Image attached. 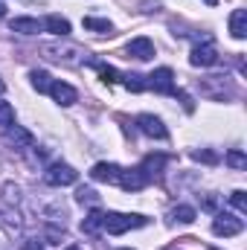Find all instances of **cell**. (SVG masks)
<instances>
[{"label":"cell","instance_id":"obj_11","mask_svg":"<svg viewBox=\"0 0 247 250\" xmlns=\"http://www.w3.org/2000/svg\"><path fill=\"white\" fill-rule=\"evenodd\" d=\"M120 175H123V166H117V163H96L90 169V178L99 184H117Z\"/></svg>","mask_w":247,"mask_h":250},{"label":"cell","instance_id":"obj_2","mask_svg":"<svg viewBox=\"0 0 247 250\" xmlns=\"http://www.w3.org/2000/svg\"><path fill=\"white\" fill-rule=\"evenodd\" d=\"M145 224H148L145 215H131V212H105L102 218V230H108L111 236H123L128 230H137Z\"/></svg>","mask_w":247,"mask_h":250},{"label":"cell","instance_id":"obj_32","mask_svg":"<svg viewBox=\"0 0 247 250\" xmlns=\"http://www.w3.org/2000/svg\"><path fill=\"white\" fill-rule=\"evenodd\" d=\"M64 250H84V248H79V245H67Z\"/></svg>","mask_w":247,"mask_h":250},{"label":"cell","instance_id":"obj_21","mask_svg":"<svg viewBox=\"0 0 247 250\" xmlns=\"http://www.w3.org/2000/svg\"><path fill=\"white\" fill-rule=\"evenodd\" d=\"M102 218H105V212L93 209V212L82 221V233H99V230H102Z\"/></svg>","mask_w":247,"mask_h":250},{"label":"cell","instance_id":"obj_3","mask_svg":"<svg viewBox=\"0 0 247 250\" xmlns=\"http://www.w3.org/2000/svg\"><path fill=\"white\" fill-rule=\"evenodd\" d=\"M233 93H236V84L230 76H206L201 82V96H206V99L221 102V99H230Z\"/></svg>","mask_w":247,"mask_h":250},{"label":"cell","instance_id":"obj_34","mask_svg":"<svg viewBox=\"0 0 247 250\" xmlns=\"http://www.w3.org/2000/svg\"><path fill=\"white\" fill-rule=\"evenodd\" d=\"M3 90H6V84H3V79H0V96H3Z\"/></svg>","mask_w":247,"mask_h":250},{"label":"cell","instance_id":"obj_28","mask_svg":"<svg viewBox=\"0 0 247 250\" xmlns=\"http://www.w3.org/2000/svg\"><path fill=\"white\" fill-rule=\"evenodd\" d=\"M192 157H195V160H204V163H215V160H218L212 151H195Z\"/></svg>","mask_w":247,"mask_h":250},{"label":"cell","instance_id":"obj_5","mask_svg":"<svg viewBox=\"0 0 247 250\" xmlns=\"http://www.w3.org/2000/svg\"><path fill=\"white\" fill-rule=\"evenodd\" d=\"M145 87H151L154 93H169V96H175V73L169 70V67H157L151 76H145Z\"/></svg>","mask_w":247,"mask_h":250},{"label":"cell","instance_id":"obj_4","mask_svg":"<svg viewBox=\"0 0 247 250\" xmlns=\"http://www.w3.org/2000/svg\"><path fill=\"white\" fill-rule=\"evenodd\" d=\"M44 181H47L50 187H73V184L79 181V172H76L70 163H53V166H47Z\"/></svg>","mask_w":247,"mask_h":250},{"label":"cell","instance_id":"obj_31","mask_svg":"<svg viewBox=\"0 0 247 250\" xmlns=\"http://www.w3.org/2000/svg\"><path fill=\"white\" fill-rule=\"evenodd\" d=\"M3 15H6V3L0 0V18H3Z\"/></svg>","mask_w":247,"mask_h":250},{"label":"cell","instance_id":"obj_18","mask_svg":"<svg viewBox=\"0 0 247 250\" xmlns=\"http://www.w3.org/2000/svg\"><path fill=\"white\" fill-rule=\"evenodd\" d=\"M84 29L99 32V35H114V23L105 18H84Z\"/></svg>","mask_w":247,"mask_h":250},{"label":"cell","instance_id":"obj_33","mask_svg":"<svg viewBox=\"0 0 247 250\" xmlns=\"http://www.w3.org/2000/svg\"><path fill=\"white\" fill-rule=\"evenodd\" d=\"M204 3H206V6H215V3H218V0H204Z\"/></svg>","mask_w":247,"mask_h":250},{"label":"cell","instance_id":"obj_15","mask_svg":"<svg viewBox=\"0 0 247 250\" xmlns=\"http://www.w3.org/2000/svg\"><path fill=\"white\" fill-rule=\"evenodd\" d=\"M9 26H12V32H21V35H38L44 29V23L38 18H15V21H9Z\"/></svg>","mask_w":247,"mask_h":250},{"label":"cell","instance_id":"obj_14","mask_svg":"<svg viewBox=\"0 0 247 250\" xmlns=\"http://www.w3.org/2000/svg\"><path fill=\"white\" fill-rule=\"evenodd\" d=\"M117 184H120L125 192H140L148 181H145V175H143L140 169H128V172L123 169V175H120V181H117Z\"/></svg>","mask_w":247,"mask_h":250},{"label":"cell","instance_id":"obj_17","mask_svg":"<svg viewBox=\"0 0 247 250\" xmlns=\"http://www.w3.org/2000/svg\"><path fill=\"white\" fill-rule=\"evenodd\" d=\"M230 35L239 38V41L247 35V12L245 9H233V15H230Z\"/></svg>","mask_w":247,"mask_h":250},{"label":"cell","instance_id":"obj_10","mask_svg":"<svg viewBox=\"0 0 247 250\" xmlns=\"http://www.w3.org/2000/svg\"><path fill=\"white\" fill-rule=\"evenodd\" d=\"M3 137H6L9 146H15V148H21V151L32 148V143H35L32 131H26V128H21V125H9V128L3 131Z\"/></svg>","mask_w":247,"mask_h":250},{"label":"cell","instance_id":"obj_30","mask_svg":"<svg viewBox=\"0 0 247 250\" xmlns=\"http://www.w3.org/2000/svg\"><path fill=\"white\" fill-rule=\"evenodd\" d=\"M21 250H44V245H38V242H23Z\"/></svg>","mask_w":247,"mask_h":250},{"label":"cell","instance_id":"obj_9","mask_svg":"<svg viewBox=\"0 0 247 250\" xmlns=\"http://www.w3.org/2000/svg\"><path fill=\"white\" fill-rule=\"evenodd\" d=\"M189 64H192V67H212V64H218V50H215V44H212V41H206L204 47L198 44V47L192 50V56H189Z\"/></svg>","mask_w":247,"mask_h":250},{"label":"cell","instance_id":"obj_23","mask_svg":"<svg viewBox=\"0 0 247 250\" xmlns=\"http://www.w3.org/2000/svg\"><path fill=\"white\" fill-rule=\"evenodd\" d=\"M76 201L79 204H99V195H96V189H90V187H79L76 189Z\"/></svg>","mask_w":247,"mask_h":250},{"label":"cell","instance_id":"obj_20","mask_svg":"<svg viewBox=\"0 0 247 250\" xmlns=\"http://www.w3.org/2000/svg\"><path fill=\"white\" fill-rule=\"evenodd\" d=\"M29 79H32V87H35L38 93H47V90H50V84H53V79H50V73H47V70H32V73H29Z\"/></svg>","mask_w":247,"mask_h":250},{"label":"cell","instance_id":"obj_16","mask_svg":"<svg viewBox=\"0 0 247 250\" xmlns=\"http://www.w3.org/2000/svg\"><path fill=\"white\" fill-rule=\"evenodd\" d=\"M41 23H44L47 32H53V35H59V38H67V35H70V21L62 18V15H50V18L41 21Z\"/></svg>","mask_w":247,"mask_h":250},{"label":"cell","instance_id":"obj_24","mask_svg":"<svg viewBox=\"0 0 247 250\" xmlns=\"http://www.w3.org/2000/svg\"><path fill=\"white\" fill-rule=\"evenodd\" d=\"M9 125H15V108L9 102H0V131H6Z\"/></svg>","mask_w":247,"mask_h":250},{"label":"cell","instance_id":"obj_13","mask_svg":"<svg viewBox=\"0 0 247 250\" xmlns=\"http://www.w3.org/2000/svg\"><path fill=\"white\" fill-rule=\"evenodd\" d=\"M166 160H169L166 154H148V157H145V160H143V163H140L137 169H140V172L145 175V181H154V178L160 175V169L166 166Z\"/></svg>","mask_w":247,"mask_h":250},{"label":"cell","instance_id":"obj_25","mask_svg":"<svg viewBox=\"0 0 247 250\" xmlns=\"http://www.w3.org/2000/svg\"><path fill=\"white\" fill-rule=\"evenodd\" d=\"M125 87L128 90H134V93H140V90H145V82H143V76H137V73H125Z\"/></svg>","mask_w":247,"mask_h":250},{"label":"cell","instance_id":"obj_26","mask_svg":"<svg viewBox=\"0 0 247 250\" xmlns=\"http://www.w3.org/2000/svg\"><path fill=\"white\" fill-rule=\"evenodd\" d=\"M230 204L242 212V215H247V192H242V189H236L233 195H230Z\"/></svg>","mask_w":247,"mask_h":250},{"label":"cell","instance_id":"obj_22","mask_svg":"<svg viewBox=\"0 0 247 250\" xmlns=\"http://www.w3.org/2000/svg\"><path fill=\"white\" fill-rule=\"evenodd\" d=\"M172 218H175V221H181V224H192V221H195V209H192V207H186V204H181V207H175V209H172Z\"/></svg>","mask_w":247,"mask_h":250},{"label":"cell","instance_id":"obj_19","mask_svg":"<svg viewBox=\"0 0 247 250\" xmlns=\"http://www.w3.org/2000/svg\"><path fill=\"white\" fill-rule=\"evenodd\" d=\"M224 163H227L230 169L242 172V169H247V154L242 151V148H230V151H227V157H224Z\"/></svg>","mask_w":247,"mask_h":250},{"label":"cell","instance_id":"obj_27","mask_svg":"<svg viewBox=\"0 0 247 250\" xmlns=\"http://www.w3.org/2000/svg\"><path fill=\"white\" fill-rule=\"evenodd\" d=\"M99 76H102V82H108V84H114V82L120 79V73H117L114 67H102V64H99Z\"/></svg>","mask_w":247,"mask_h":250},{"label":"cell","instance_id":"obj_7","mask_svg":"<svg viewBox=\"0 0 247 250\" xmlns=\"http://www.w3.org/2000/svg\"><path fill=\"white\" fill-rule=\"evenodd\" d=\"M137 128H140L145 137H151V140H166V137H169L166 125L160 123L154 114H140V117H137Z\"/></svg>","mask_w":247,"mask_h":250},{"label":"cell","instance_id":"obj_6","mask_svg":"<svg viewBox=\"0 0 247 250\" xmlns=\"http://www.w3.org/2000/svg\"><path fill=\"white\" fill-rule=\"evenodd\" d=\"M242 230H245V221L236 218V215H230V212H218V215L212 218V233H215V236L230 239V236H239Z\"/></svg>","mask_w":247,"mask_h":250},{"label":"cell","instance_id":"obj_29","mask_svg":"<svg viewBox=\"0 0 247 250\" xmlns=\"http://www.w3.org/2000/svg\"><path fill=\"white\" fill-rule=\"evenodd\" d=\"M3 192H6V198H9V201H18V198H21V195H18L21 189L12 187V184H6V187H3Z\"/></svg>","mask_w":247,"mask_h":250},{"label":"cell","instance_id":"obj_12","mask_svg":"<svg viewBox=\"0 0 247 250\" xmlns=\"http://www.w3.org/2000/svg\"><path fill=\"white\" fill-rule=\"evenodd\" d=\"M125 53L134 56V59H140V62H148V59L154 56V44H151L148 38H134V41H128Z\"/></svg>","mask_w":247,"mask_h":250},{"label":"cell","instance_id":"obj_8","mask_svg":"<svg viewBox=\"0 0 247 250\" xmlns=\"http://www.w3.org/2000/svg\"><path fill=\"white\" fill-rule=\"evenodd\" d=\"M53 99H56V105H62V108H70L76 99H79V93H76V87L73 84H67L62 79H56L53 84H50V90H47Z\"/></svg>","mask_w":247,"mask_h":250},{"label":"cell","instance_id":"obj_35","mask_svg":"<svg viewBox=\"0 0 247 250\" xmlns=\"http://www.w3.org/2000/svg\"><path fill=\"white\" fill-rule=\"evenodd\" d=\"M120 250H131V248H120Z\"/></svg>","mask_w":247,"mask_h":250},{"label":"cell","instance_id":"obj_1","mask_svg":"<svg viewBox=\"0 0 247 250\" xmlns=\"http://www.w3.org/2000/svg\"><path fill=\"white\" fill-rule=\"evenodd\" d=\"M41 53L50 62L64 64V67H79L82 62H87V50L73 41H47V44H41Z\"/></svg>","mask_w":247,"mask_h":250}]
</instances>
